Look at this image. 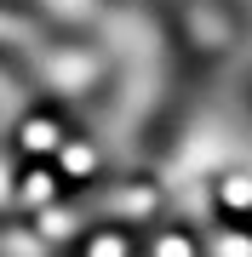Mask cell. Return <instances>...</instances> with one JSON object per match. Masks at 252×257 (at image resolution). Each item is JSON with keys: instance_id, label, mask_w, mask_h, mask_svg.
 Segmentation results:
<instances>
[{"instance_id": "7a4b0ae2", "label": "cell", "mask_w": 252, "mask_h": 257, "mask_svg": "<svg viewBox=\"0 0 252 257\" xmlns=\"http://www.w3.org/2000/svg\"><path fill=\"white\" fill-rule=\"evenodd\" d=\"M63 166H69V177H92V149H69Z\"/></svg>"}, {"instance_id": "3957f363", "label": "cell", "mask_w": 252, "mask_h": 257, "mask_svg": "<svg viewBox=\"0 0 252 257\" xmlns=\"http://www.w3.org/2000/svg\"><path fill=\"white\" fill-rule=\"evenodd\" d=\"M155 257H189V246H184V240H160Z\"/></svg>"}, {"instance_id": "6da1fadb", "label": "cell", "mask_w": 252, "mask_h": 257, "mask_svg": "<svg viewBox=\"0 0 252 257\" xmlns=\"http://www.w3.org/2000/svg\"><path fill=\"white\" fill-rule=\"evenodd\" d=\"M86 257H126V240L121 234H98L92 246H86Z\"/></svg>"}]
</instances>
